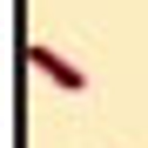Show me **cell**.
<instances>
[{
	"mask_svg": "<svg viewBox=\"0 0 148 148\" xmlns=\"http://www.w3.org/2000/svg\"><path fill=\"white\" fill-rule=\"evenodd\" d=\"M27 61H34V67H40V74H47L54 88H67V94H81V88H88V74L74 67L67 54H54V47H27Z\"/></svg>",
	"mask_w": 148,
	"mask_h": 148,
	"instance_id": "6da1fadb",
	"label": "cell"
}]
</instances>
